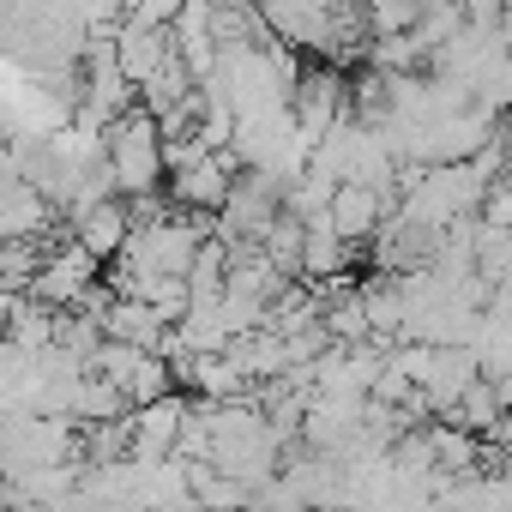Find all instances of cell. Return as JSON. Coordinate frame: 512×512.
<instances>
[{
  "label": "cell",
  "mask_w": 512,
  "mask_h": 512,
  "mask_svg": "<svg viewBox=\"0 0 512 512\" xmlns=\"http://www.w3.org/2000/svg\"><path fill=\"white\" fill-rule=\"evenodd\" d=\"M97 332H103V338H127V344H139V350H157L163 320H157L151 302H139V296H109V302L97 308Z\"/></svg>",
  "instance_id": "5b68a950"
},
{
  "label": "cell",
  "mask_w": 512,
  "mask_h": 512,
  "mask_svg": "<svg viewBox=\"0 0 512 512\" xmlns=\"http://www.w3.org/2000/svg\"><path fill=\"white\" fill-rule=\"evenodd\" d=\"M97 266H103V260H91L79 241H61V247H49L43 260H37L25 296H37V302H49V308H67V302H79V290L97 278Z\"/></svg>",
  "instance_id": "7a4b0ae2"
},
{
  "label": "cell",
  "mask_w": 512,
  "mask_h": 512,
  "mask_svg": "<svg viewBox=\"0 0 512 512\" xmlns=\"http://www.w3.org/2000/svg\"><path fill=\"white\" fill-rule=\"evenodd\" d=\"M127 229H133V217H127V199L121 193H109V199H97V205H85L73 217V241L91 253V260H115L121 241H127Z\"/></svg>",
  "instance_id": "3957f363"
},
{
  "label": "cell",
  "mask_w": 512,
  "mask_h": 512,
  "mask_svg": "<svg viewBox=\"0 0 512 512\" xmlns=\"http://www.w3.org/2000/svg\"><path fill=\"white\" fill-rule=\"evenodd\" d=\"M320 217L332 223V235H338V241L362 247V241L374 235V223L386 217V199H380V187H374V181H362V175H338V181L326 187Z\"/></svg>",
  "instance_id": "6da1fadb"
},
{
  "label": "cell",
  "mask_w": 512,
  "mask_h": 512,
  "mask_svg": "<svg viewBox=\"0 0 512 512\" xmlns=\"http://www.w3.org/2000/svg\"><path fill=\"white\" fill-rule=\"evenodd\" d=\"M55 211H61V205H49V193H43L31 175L0 181V235H43V223H49Z\"/></svg>",
  "instance_id": "277c9868"
},
{
  "label": "cell",
  "mask_w": 512,
  "mask_h": 512,
  "mask_svg": "<svg viewBox=\"0 0 512 512\" xmlns=\"http://www.w3.org/2000/svg\"><path fill=\"white\" fill-rule=\"evenodd\" d=\"M422 13V0H362V19H368V37L380 31H410Z\"/></svg>",
  "instance_id": "8992f818"
}]
</instances>
